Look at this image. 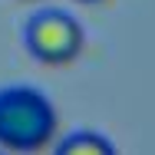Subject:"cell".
I'll return each mask as SVG.
<instances>
[{"instance_id": "4", "label": "cell", "mask_w": 155, "mask_h": 155, "mask_svg": "<svg viewBox=\"0 0 155 155\" xmlns=\"http://www.w3.org/2000/svg\"><path fill=\"white\" fill-rule=\"evenodd\" d=\"M86 3H96V0H86Z\"/></svg>"}, {"instance_id": "2", "label": "cell", "mask_w": 155, "mask_h": 155, "mask_svg": "<svg viewBox=\"0 0 155 155\" xmlns=\"http://www.w3.org/2000/svg\"><path fill=\"white\" fill-rule=\"evenodd\" d=\"M27 50L46 66L73 63L83 50V27L63 10H43L27 23Z\"/></svg>"}, {"instance_id": "1", "label": "cell", "mask_w": 155, "mask_h": 155, "mask_svg": "<svg viewBox=\"0 0 155 155\" xmlns=\"http://www.w3.org/2000/svg\"><path fill=\"white\" fill-rule=\"evenodd\" d=\"M56 135V109L33 86L0 89V149L36 152Z\"/></svg>"}, {"instance_id": "3", "label": "cell", "mask_w": 155, "mask_h": 155, "mask_svg": "<svg viewBox=\"0 0 155 155\" xmlns=\"http://www.w3.org/2000/svg\"><path fill=\"white\" fill-rule=\"evenodd\" d=\"M56 155H119L116 145L102 135V132H93V129H79L73 135H66L60 142Z\"/></svg>"}]
</instances>
